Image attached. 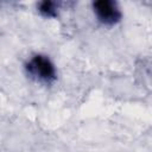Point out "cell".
<instances>
[{
	"instance_id": "obj_1",
	"label": "cell",
	"mask_w": 152,
	"mask_h": 152,
	"mask_svg": "<svg viewBox=\"0 0 152 152\" xmlns=\"http://www.w3.org/2000/svg\"><path fill=\"white\" fill-rule=\"evenodd\" d=\"M25 69L32 78L46 84L55 82L57 78L53 63L50 61L49 57L44 55L32 56L28 59V62L25 64Z\"/></svg>"
},
{
	"instance_id": "obj_2",
	"label": "cell",
	"mask_w": 152,
	"mask_h": 152,
	"mask_svg": "<svg viewBox=\"0 0 152 152\" xmlns=\"http://www.w3.org/2000/svg\"><path fill=\"white\" fill-rule=\"evenodd\" d=\"M93 8L97 19L104 25H115L121 19V12L115 1L99 0L93 4Z\"/></svg>"
},
{
	"instance_id": "obj_3",
	"label": "cell",
	"mask_w": 152,
	"mask_h": 152,
	"mask_svg": "<svg viewBox=\"0 0 152 152\" xmlns=\"http://www.w3.org/2000/svg\"><path fill=\"white\" fill-rule=\"evenodd\" d=\"M57 10H58V4L53 1H42L38 4V11L40 12L42 15L46 18H55L57 17Z\"/></svg>"
}]
</instances>
